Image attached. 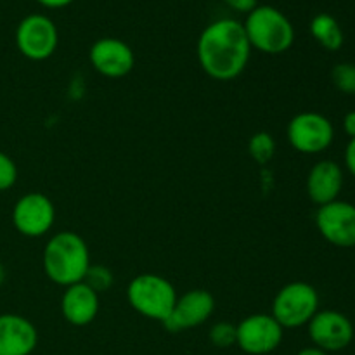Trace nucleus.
Wrapping results in <instances>:
<instances>
[{"mask_svg": "<svg viewBox=\"0 0 355 355\" xmlns=\"http://www.w3.org/2000/svg\"><path fill=\"white\" fill-rule=\"evenodd\" d=\"M59 45V31L45 14H28L16 28V47L30 61L52 58Z\"/></svg>", "mask_w": 355, "mask_h": 355, "instance_id": "nucleus-7", "label": "nucleus"}, {"mask_svg": "<svg viewBox=\"0 0 355 355\" xmlns=\"http://www.w3.org/2000/svg\"><path fill=\"white\" fill-rule=\"evenodd\" d=\"M343 189V170L333 159H321L307 175V194L318 207L338 200Z\"/></svg>", "mask_w": 355, "mask_h": 355, "instance_id": "nucleus-16", "label": "nucleus"}, {"mask_svg": "<svg viewBox=\"0 0 355 355\" xmlns=\"http://www.w3.org/2000/svg\"><path fill=\"white\" fill-rule=\"evenodd\" d=\"M343 130L350 139H355V111H349L343 116Z\"/></svg>", "mask_w": 355, "mask_h": 355, "instance_id": "nucleus-25", "label": "nucleus"}, {"mask_svg": "<svg viewBox=\"0 0 355 355\" xmlns=\"http://www.w3.org/2000/svg\"><path fill=\"white\" fill-rule=\"evenodd\" d=\"M127 300L137 314L165 322L177 302V290L159 274H139L128 283Z\"/></svg>", "mask_w": 355, "mask_h": 355, "instance_id": "nucleus-4", "label": "nucleus"}, {"mask_svg": "<svg viewBox=\"0 0 355 355\" xmlns=\"http://www.w3.org/2000/svg\"><path fill=\"white\" fill-rule=\"evenodd\" d=\"M319 312V293L311 283L293 281L281 288L272 300V315L284 329L307 326Z\"/></svg>", "mask_w": 355, "mask_h": 355, "instance_id": "nucleus-5", "label": "nucleus"}, {"mask_svg": "<svg viewBox=\"0 0 355 355\" xmlns=\"http://www.w3.org/2000/svg\"><path fill=\"white\" fill-rule=\"evenodd\" d=\"M61 314L66 322L76 328L89 326L99 314V295L83 281L64 288L61 297Z\"/></svg>", "mask_w": 355, "mask_h": 355, "instance_id": "nucleus-15", "label": "nucleus"}, {"mask_svg": "<svg viewBox=\"0 0 355 355\" xmlns=\"http://www.w3.org/2000/svg\"><path fill=\"white\" fill-rule=\"evenodd\" d=\"M3 279H6V272H3L2 266H0V284H2V283H3Z\"/></svg>", "mask_w": 355, "mask_h": 355, "instance_id": "nucleus-28", "label": "nucleus"}, {"mask_svg": "<svg viewBox=\"0 0 355 355\" xmlns=\"http://www.w3.org/2000/svg\"><path fill=\"white\" fill-rule=\"evenodd\" d=\"M288 141L302 155L324 153L335 141V127L328 116L315 111L295 114L286 127Z\"/></svg>", "mask_w": 355, "mask_h": 355, "instance_id": "nucleus-6", "label": "nucleus"}, {"mask_svg": "<svg viewBox=\"0 0 355 355\" xmlns=\"http://www.w3.org/2000/svg\"><path fill=\"white\" fill-rule=\"evenodd\" d=\"M200 68L217 82L238 78L252 58V45L243 23L224 17L201 31L196 45Z\"/></svg>", "mask_w": 355, "mask_h": 355, "instance_id": "nucleus-1", "label": "nucleus"}, {"mask_svg": "<svg viewBox=\"0 0 355 355\" xmlns=\"http://www.w3.org/2000/svg\"><path fill=\"white\" fill-rule=\"evenodd\" d=\"M37 2L47 9H62V7L71 6L75 0H37Z\"/></svg>", "mask_w": 355, "mask_h": 355, "instance_id": "nucleus-26", "label": "nucleus"}, {"mask_svg": "<svg viewBox=\"0 0 355 355\" xmlns=\"http://www.w3.org/2000/svg\"><path fill=\"white\" fill-rule=\"evenodd\" d=\"M211 345L217 349H229V347L236 345V324L227 321L215 322L208 333Z\"/></svg>", "mask_w": 355, "mask_h": 355, "instance_id": "nucleus-21", "label": "nucleus"}, {"mask_svg": "<svg viewBox=\"0 0 355 355\" xmlns=\"http://www.w3.org/2000/svg\"><path fill=\"white\" fill-rule=\"evenodd\" d=\"M89 61L106 78H123L134 69L135 54L127 42L114 37L99 38L89 51Z\"/></svg>", "mask_w": 355, "mask_h": 355, "instance_id": "nucleus-13", "label": "nucleus"}, {"mask_svg": "<svg viewBox=\"0 0 355 355\" xmlns=\"http://www.w3.org/2000/svg\"><path fill=\"white\" fill-rule=\"evenodd\" d=\"M252 49L277 55L290 51L295 42V28L284 12L272 6H257L243 23Z\"/></svg>", "mask_w": 355, "mask_h": 355, "instance_id": "nucleus-3", "label": "nucleus"}, {"mask_svg": "<svg viewBox=\"0 0 355 355\" xmlns=\"http://www.w3.org/2000/svg\"><path fill=\"white\" fill-rule=\"evenodd\" d=\"M315 227L329 245L336 248H354L355 205L342 200L322 205L315 211Z\"/></svg>", "mask_w": 355, "mask_h": 355, "instance_id": "nucleus-10", "label": "nucleus"}, {"mask_svg": "<svg viewBox=\"0 0 355 355\" xmlns=\"http://www.w3.org/2000/svg\"><path fill=\"white\" fill-rule=\"evenodd\" d=\"M12 225L24 238H42L55 222V207L44 193H26L14 203Z\"/></svg>", "mask_w": 355, "mask_h": 355, "instance_id": "nucleus-8", "label": "nucleus"}, {"mask_svg": "<svg viewBox=\"0 0 355 355\" xmlns=\"http://www.w3.org/2000/svg\"><path fill=\"white\" fill-rule=\"evenodd\" d=\"M307 326L314 347L326 354L340 352L354 340V324L343 312L319 311Z\"/></svg>", "mask_w": 355, "mask_h": 355, "instance_id": "nucleus-11", "label": "nucleus"}, {"mask_svg": "<svg viewBox=\"0 0 355 355\" xmlns=\"http://www.w3.org/2000/svg\"><path fill=\"white\" fill-rule=\"evenodd\" d=\"M17 182V166L14 159L0 151V193L10 189Z\"/></svg>", "mask_w": 355, "mask_h": 355, "instance_id": "nucleus-22", "label": "nucleus"}, {"mask_svg": "<svg viewBox=\"0 0 355 355\" xmlns=\"http://www.w3.org/2000/svg\"><path fill=\"white\" fill-rule=\"evenodd\" d=\"M283 335L284 328L270 314H252L236 324V345L248 355L272 354Z\"/></svg>", "mask_w": 355, "mask_h": 355, "instance_id": "nucleus-9", "label": "nucleus"}, {"mask_svg": "<svg viewBox=\"0 0 355 355\" xmlns=\"http://www.w3.org/2000/svg\"><path fill=\"white\" fill-rule=\"evenodd\" d=\"M311 33L318 40L321 47L326 51H340L343 45V31L336 17L331 14L321 12L312 17L311 21Z\"/></svg>", "mask_w": 355, "mask_h": 355, "instance_id": "nucleus-17", "label": "nucleus"}, {"mask_svg": "<svg viewBox=\"0 0 355 355\" xmlns=\"http://www.w3.org/2000/svg\"><path fill=\"white\" fill-rule=\"evenodd\" d=\"M331 82L345 96H355V64L338 62L331 69Z\"/></svg>", "mask_w": 355, "mask_h": 355, "instance_id": "nucleus-20", "label": "nucleus"}, {"mask_svg": "<svg viewBox=\"0 0 355 355\" xmlns=\"http://www.w3.org/2000/svg\"><path fill=\"white\" fill-rule=\"evenodd\" d=\"M297 355H328L324 350L318 349V347H307V349H302Z\"/></svg>", "mask_w": 355, "mask_h": 355, "instance_id": "nucleus-27", "label": "nucleus"}, {"mask_svg": "<svg viewBox=\"0 0 355 355\" xmlns=\"http://www.w3.org/2000/svg\"><path fill=\"white\" fill-rule=\"evenodd\" d=\"M83 283L87 286L92 288L97 295L104 293V291H110L114 284V276L111 272V269H107L106 266H101V263H94L89 267L85 277H83Z\"/></svg>", "mask_w": 355, "mask_h": 355, "instance_id": "nucleus-19", "label": "nucleus"}, {"mask_svg": "<svg viewBox=\"0 0 355 355\" xmlns=\"http://www.w3.org/2000/svg\"><path fill=\"white\" fill-rule=\"evenodd\" d=\"M343 159H345L347 170L355 177V139H350L349 144H347Z\"/></svg>", "mask_w": 355, "mask_h": 355, "instance_id": "nucleus-24", "label": "nucleus"}, {"mask_svg": "<svg viewBox=\"0 0 355 355\" xmlns=\"http://www.w3.org/2000/svg\"><path fill=\"white\" fill-rule=\"evenodd\" d=\"M44 272L58 286L82 283L90 263V252L85 239L73 231H61L51 236L42 255Z\"/></svg>", "mask_w": 355, "mask_h": 355, "instance_id": "nucleus-2", "label": "nucleus"}, {"mask_svg": "<svg viewBox=\"0 0 355 355\" xmlns=\"http://www.w3.org/2000/svg\"><path fill=\"white\" fill-rule=\"evenodd\" d=\"M215 312V298L207 290H191L177 297L172 312L163 322L166 331L180 333L198 328L207 322Z\"/></svg>", "mask_w": 355, "mask_h": 355, "instance_id": "nucleus-12", "label": "nucleus"}, {"mask_svg": "<svg viewBox=\"0 0 355 355\" xmlns=\"http://www.w3.org/2000/svg\"><path fill=\"white\" fill-rule=\"evenodd\" d=\"M38 345L33 322L19 314H0V355H31Z\"/></svg>", "mask_w": 355, "mask_h": 355, "instance_id": "nucleus-14", "label": "nucleus"}, {"mask_svg": "<svg viewBox=\"0 0 355 355\" xmlns=\"http://www.w3.org/2000/svg\"><path fill=\"white\" fill-rule=\"evenodd\" d=\"M224 2L229 9L241 14H250L257 6H259V0H224Z\"/></svg>", "mask_w": 355, "mask_h": 355, "instance_id": "nucleus-23", "label": "nucleus"}, {"mask_svg": "<svg viewBox=\"0 0 355 355\" xmlns=\"http://www.w3.org/2000/svg\"><path fill=\"white\" fill-rule=\"evenodd\" d=\"M248 153L259 165H267L276 155V141L269 132H257L250 137Z\"/></svg>", "mask_w": 355, "mask_h": 355, "instance_id": "nucleus-18", "label": "nucleus"}]
</instances>
